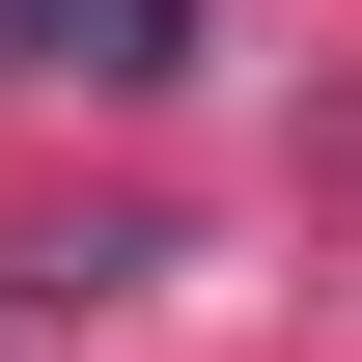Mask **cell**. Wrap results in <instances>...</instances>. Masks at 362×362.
Returning <instances> with one entry per match:
<instances>
[{
	"mask_svg": "<svg viewBox=\"0 0 362 362\" xmlns=\"http://www.w3.org/2000/svg\"><path fill=\"white\" fill-rule=\"evenodd\" d=\"M84 84H195V0H84Z\"/></svg>",
	"mask_w": 362,
	"mask_h": 362,
	"instance_id": "obj_1",
	"label": "cell"
},
{
	"mask_svg": "<svg viewBox=\"0 0 362 362\" xmlns=\"http://www.w3.org/2000/svg\"><path fill=\"white\" fill-rule=\"evenodd\" d=\"M28 28H84V0H0V56H28Z\"/></svg>",
	"mask_w": 362,
	"mask_h": 362,
	"instance_id": "obj_2",
	"label": "cell"
}]
</instances>
